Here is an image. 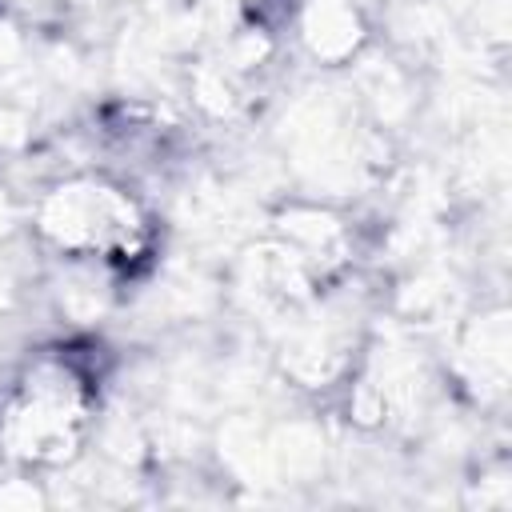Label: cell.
<instances>
[{"label": "cell", "mask_w": 512, "mask_h": 512, "mask_svg": "<svg viewBox=\"0 0 512 512\" xmlns=\"http://www.w3.org/2000/svg\"><path fill=\"white\" fill-rule=\"evenodd\" d=\"M44 232L80 256H104L120 260L140 240V216L136 204L104 184H68L48 196L44 204Z\"/></svg>", "instance_id": "obj_2"}, {"label": "cell", "mask_w": 512, "mask_h": 512, "mask_svg": "<svg viewBox=\"0 0 512 512\" xmlns=\"http://www.w3.org/2000/svg\"><path fill=\"white\" fill-rule=\"evenodd\" d=\"M88 428V384L68 360H40L0 408V444L28 464H60Z\"/></svg>", "instance_id": "obj_1"}]
</instances>
